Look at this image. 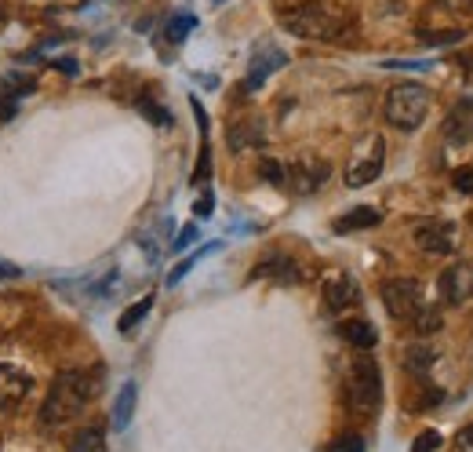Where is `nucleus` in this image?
Masks as SVG:
<instances>
[{
  "label": "nucleus",
  "mask_w": 473,
  "mask_h": 452,
  "mask_svg": "<svg viewBox=\"0 0 473 452\" xmlns=\"http://www.w3.org/2000/svg\"><path fill=\"white\" fill-rule=\"evenodd\" d=\"M383 164H386V139L383 135L361 139V146L353 150V157L346 164V186L350 190H361V186L375 183L383 175Z\"/></svg>",
  "instance_id": "39448f33"
},
{
  "label": "nucleus",
  "mask_w": 473,
  "mask_h": 452,
  "mask_svg": "<svg viewBox=\"0 0 473 452\" xmlns=\"http://www.w3.org/2000/svg\"><path fill=\"white\" fill-rule=\"evenodd\" d=\"M29 394V376L15 365H0V409L18 405Z\"/></svg>",
  "instance_id": "4468645a"
},
{
  "label": "nucleus",
  "mask_w": 473,
  "mask_h": 452,
  "mask_svg": "<svg viewBox=\"0 0 473 452\" xmlns=\"http://www.w3.org/2000/svg\"><path fill=\"white\" fill-rule=\"evenodd\" d=\"M430 113V91L426 84L419 80H405V84H394L390 95H386V121L397 128V131H419L423 121Z\"/></svg>",
  "instance_id": "20e7f679"
},
{
  "label": "nucleus",
  "mask_w": 473,
  "mask_h": 452,
  "mask_svg": "<svg viewBox=\"0 0 473 452\" xmlns=\"http://www.w3.org/2000/svg\"><path fill=\"white\" fill-rule=\"evenodd\" d=\"M412 325H415V332H419V336H430V332H437V329H441V314H437L434 307H423V310L412 318Z\"/></svg>",
  "instance_id": "b1692460"
},
{
  "label": "nucleus",
  "mask_w": 473,
  "mask_h": 452,
  "mask_svg": "<svg viewBox=\"0 0 473 452\" xmlns=\"http://www.w3.org/2000/svg\"><path fill=\"white\" fill-rule=\"evenodd\" d=\"M284 66H288V51L269 44V40H262L255 47V55H251V66H247V77H244V91H258L266 84V77L284 69Z\"/></svg>",
  "instance_id": "0eeeda50"
},
{
  "label": "nucleus",
  "mask_w": 473,
  "mask_h": 452,
  "mask_svg": "<svg viewBox=\"0 0 473 452\" xmlns=\"http://www.w3.org/2000/svg\"><path fill=\"white\" fill-rule=\"evenodd\" d=\"M339 332H342V340L353 343L357 351H372V347L379 343V332H375V325H372L368 318H346V321L339 325Z\"/></svg>",
  "instance_id": "2eb2a0df"
},
{
  "label": "nucleus",
  "mask_w": 473,
  "mask_h": 452,
  "mask_svg": "<svg viewBox=\"0 0 473 452\" xmlns=\"http://www.w3.org/2000/svg\"><path fill=\"white\" fill-rule=\"evenodd\" d=\"M197 29V15H190V11H179V15H172L168 18V26H164V37L172 40V44H183L190 33Z\"/></svg>",
  "instance_id": "6ab92c4d"
},
{
  "label": "nucleus",
  "mask_w": 473,
  "mask_h": 452,
  "mask_svg": "<svg viewBox=\"0 0 473 452\" xmlns=\"http://www.w3.org/2000/svg\"><path fill=\"white\" fill-rule=\"evenodd\" d=\"M456 442H459V452H473V424H467V427L459 431Z\"/></svg>",
  "instance_id": "2f4dec72"
},
{
  "label": "nucleus",
  "mask_w": 473,
  "mask_h": 452,
  "mask_svg": "<svg viewBox=\"0 0 473 452\" xmlns=\"http://www.w3.org/2000/svg\"><path fill=\"white\" fill-rule=\"evenodd\" d=\"M383 303L397 321H412L426 307V296H423V285L415 278H394L383 285Z\"/></svg>",
  "instance_id": "423d86ee"
},
{
  "label": "nucleus",
  "mask_w": 473,
  "mask_h": 452,
  "mask_svg": "<svg viewBox=\"0 0 473 452\" xmlns=\"http://www.w3.org/2000/svg\"><path fill=\"white\" fill-rule=\"evenodd\" d=\"M434 365H437V351H430V347H408V351H405V369H408L415 380H426Z\"/></svg>",
  "instance_id": "a211bd4d"
},
{
  "label": "nucleus",
  "mask_w": 473,
  "mask_h": 452,
  "mask_svg": "<svg viewBox=\"0 0 473 452\" xmlns=\"http://www.w3.org/2000/svg\"><path fill=\"white\" fill-rule=\"evenodd\" d=\"M324 179H328V164L321 157H299L284 164V186H291L295 194H317Z\"/></svg>",
  "instance_id": "6e6552de"
},
{
  "label": "nucleus",
  "mask_w": 473,
  "mask_h": 452,
  "mask_svg": "<svg viewBox=\"0 0 473 452\" xmlns=\"http://www.w3.org/2000/svg\"><path fill=\"white\" fill-rule=\"evenodd\" d=\"M383 223V212L375 208V205H357V208H350L346 215H339L335 223H331V230L335 234H357V230H372V226H379Z\"/></svg>",
  "instance_id": "ddd939ff"
},
{
  "label": "nucleus",
  "mask_w": 473,
  "mask_h": 452,
  "mask_svg": "<svg viewBox=\"0 0 473 452\" xmlns=\"http://www.w3.org/2000/svg\"><path fill=\"white\" fill-rule=\"evenodd\" d=\"M197 237H201V230L190 223V226H183L179 230V237L172 241V252H183V248H190V245H197Z\"/></svg>",
  "instance_id": "cd10ccee"
},
{
  "label": "nucleus",
  "mask_w": 473,
  "mask_h": 452,
  "mask_svg": "<svg viewBox=\"0 0 473 452\" xmlns=\"http://www.w3.org/2000/svg\"><path fill=\"white\" fill-rule=\"evenodd\" d=\"M212 208H215V201H212V194H201V201L194 205V212H197L201 219H208V215H212Z\"/></svg>",
  "instance_id": "7c9ffc66"
},
{
  "label": "nucleus",
  "mask_w": 473,
  "mask_h": 452,
  "mask_svg": "<svg viewBox=\"0 0 473 452\" xmlns=\"http://www.w3.org/2000/svg\"><path fill=\"white\" fill-rule=\"evenodd\" d=\"M452 183H456V190H459V194H470L473 197V168H456Z\"/></svg>",
  "instance_id": "c756f323"
},
{
  "label": "nucleus",
  "mask_w": 473,
  "mask_h": 452,
  "mask_svg": "<svg viewBox=\"0 0 473 452\" xmlns=\"http://www.w3.org/2000/svg\"><path fill=\"white\" fill-rule=\"evenodd\" d=\"M353 15L335 0H302L288 11H280V26L306 40H335L346 33Z\"/></svg>",
  "instance_id": "f257e3e1"
},
{
  "label": "nucleus",
  "mask_w": 473,
  "mask_h": 452,
  "mask_svg": "<svg viewBox=\"0 0 473 452\" xmlns=\"http://www.w3.org/2000/svg\"><path fill=\"white\" fill-rule=\"evenodd\" d=\"M69 452H106V438H102V431H80Z\"/></svg>",
  "instance_id": "5701e85b"
},
{
  "label": "nucleus",
  "mask_w": 473,
  "mask_h": 452,
  "mask_svg": "<svg viewBox=\"0 0 473 452\" xmlns=\"http://www.w3.org/2000/svg\"><path fill=\"white\" fill-rule=\"evenodd\" d=\"M445 139H448V146H463L473 139V99L456 102V110L445 121Z\"/></svg>",
  "instance_id": "f8f14e48"
},
{
  "label": "nucleus",
  "mask_w": 473,
  "mask_h": 452,
  "mask_svg": "<svg viewBox=\"0 0 473 452\" xmlns=\"http://www.w3.org/2000/svg\"><path fill=\"white\" fill-rule=\"evenodd\" d=\"M18 274H22V270H18L15 263H4V259H0V281H11V278H18Z\"/></svg>",
  "instance_id": "473e14b6"
},
{
  "label": "nucleus",
  "mask_w": 473,
  "mask_h": 452,
  "mask_svg": "<svg viewBox=\"0 0 473 452\" xmlns=\"http://www.w3.org/2000/svg\"><path fill=\"white\" fill-rule=\"evenodd\" d=\"M331 452H368V446H364L361 435H346V438H339V442L331 446Z\"/></svg>",
  "instance_id": "c85d7f7f"
},
{
  "label": "nucleus",
  "mask_w": 473,
  "mask_h": 452,
  "mask_svg": "<svg viewBox=\"0 0 473 452\" xmlns=\"http://www.w3.org/2000/svg\"><path fill=\"white\" fill-rule=\"evenodd\" d=\"M415 245L430 256H452L456 248V226L448 219H430L415 226Z\"/></svg>",
  "instance_id": "1a4fd4ad"
},
{
  "label": "nucleus",
  "mask_w": 473,
  "mask_h": 452,
  "mask_svg": "<svg viewBox=\"0 0 473 452\" xmlns=\"http://www.w3.org/2000/svg\"><path fill=\"white\" fill-rule=\"evenodd\" d=\"M255 278H273V281H280V285H295V281H299V267H295L288 256H269V259L255 270Z\"/></svg>",
  "instance_id": "f3484780"
},
{
  "label": "nucleus",
  "mask_w": 473,
  "mask_h": 452,
  "mask_svg": "<svg viewBox=\"0 0 473 452\" xmlns=\"http://www.w3.org/2000/svg\"><path fill=\"white\" fill-rule=\"evenodd\" d=\"M441 446H445L441 431H423V435L415 438V446H412V452H441Z\"/></svg>",
  "instance_id": "bb28decb"
},
{
  "label": "nucleus",
  "mask_w": 473,
  "mask_h": 452,
  "mask_svg": "<svg viewBox=\"0 0 473 452\" xmlns=\"http://www.w3.org/2000/svg\"><path fill=\"white\" fill-rule=\"evenodd\" d=\"M230 142H234V150H244L247 142L258 146V142H262V124H258L255 117H251L247 124H236L234 131H230Z\"/></svg>",
  "instance_id": "4be33fe9"
},
{
  "label": "nucleus",
  "mask_w": 473,
  "mask_h": 452,
  "mask_svg": "<svg viewBox=\"0 0 473 452\" xmlns=\"http://www.w3.org/2000/svg\"><path fill=\"white\" fill-rule=\"evenodd\" d=\"M212 4H223V0H212Z\"/></svg>",
  "instance_id": "72a5a7b5"
},
{
  "label": "nucleus",
  "mask_w": 473,
  "mask_h": 452,
  "mask_svg": "<svg viewBox=\"0 0 473 452\" xmlns=\"http://www.w3.org/2000/svg\"><path fill=\"white\" fill-rule=\"evenodd\" d=\"M219 248H223V245H205V248H197L194 256H186V259H183V263H179V267L168 274V289H175V285H179V281H183V278H186V274H190V270H194V267H197L205 256H212V252H219Z\"/></svg>",
  "instance_id": "412c9836"
},
{
  "label": "nucleus",
  "mask_w": 473,
  "mask_h": 452,
  "mask_svg": "<svg viewBox=\"0 0 473 452\" xmlns=\"http://www.w3.org/2000/svg\"><path fill=\"white\" fill-rule=\"evenodd\" d=\"M135 402H139V387L135 384H124L121 387V394H117V402H113V431H128V424H131V416H135Z\"/></svg>",
  "instance_id": "dca6fc26"
},
{
  "label": "nucleus",
  "mask_w": 473,
  "mask_h": 452,
  "mask_svg": "<svg viewBox=\"0 0 473 452\" xmlns=\"http://www.w3.org/2000/svg\"><path fill=\"white\" fill-rule=\"evenodd\" d=\"M139 110H142V113H146L153 124H161V128H168V124H172V113H168L164 106H157L150 95H142V99H139Z\"/></svg>",
  "instance_id": "393cba45"
},
{
  "label": "nucleus",
  "mask_w": 473,
  "mask_h": 452,
  "mask_svg": "<svg viewBox=\"0 0 473 452\" xmlns=\"http://www.w3.org/2000/svg\"><path fill=\"white\" fill-rule=\"evenodd\" d=\"M324 303H328V310H335V314H346V310L361 307V289H357V281H353L350 274L328 278V281H324Z\"/></svg>",
  "instance_id": "9b49d317"
},
{
  "label": "nucleus",
  "mask_w": 473,
  "mask_h": 452,
  "mask_svg": "<svg viewBox=\"0 0 473 452\" xmlns=\"http://www.w3.org/2000/svg\"><path fill=\"white\" fill-rule=\"evenodd\" d=\"M91 394H95V380H91L88 373H58L55 384H51V394H47V402H44L40 420H44L47 427H58V424L80 416L84 405L91 402Z\"/></svg>",
  "instance_id": "f03ea898"
},
{
  "label": "nucleus",
  "mask_w": 473,
  "mask_h": 452,
  "mask_svg": "<svg viewBox=\"0 0 473 452\" xmlns=\"http://www.w3.org/2000/svg\"><path fill=\"white\" fill-rule=\"evenodd\" d=\"M150 310H153V296H142L139 303H131V307H128V310L121 314V321H117V329H121V332L128 336L131 329H139V325H142V318H146Z\"/></svg>",
  "instance_id": "aec40b11"
},
{
  "label": "nucleus",
  "mask_w": 473,
  "mask_h": 452,
  "mask_svg": "<svg viewBox=\"0 0 473 452\" xmlns=\"http://www.w3.org/2000/svg\"><path fill=\"white\" fill-rule=\"evenodd\" d=\"M258 172H262V179H266V183H273V186H284V164H280V161H273V157H262V161H258Z\"/></svg>",
  "instance_id": "a878e982"
},
{
  "label": "nucleus",
  "mask_w": 473,
  "mask_h": 452,
  "mask_svg": "<svg viewBox=\"0 0 473 452\" xmlns=\"http://www.w3.org/2000/svg\"><path fill=\"white\" fill-rule=\"evenodd\" d=\"M441 296L452 307H463L467 300H473V263H452L441 274Z\"/></svg>",
  "instance_id": "9d476101"
},
{
  "label": "nucleus",
  "mask_w": 473,
  "mask_h": 452,
  "mask_svg": "<svg viewBox=\"0 0 473 452\" xmlns=\"http://www.w3.org/2000/svg\"><path fill=\"white\" fill-rule=\"evenodd\" d=\"M342 394H346V405L361 416L375 413L379 402H383V373H379V362L361 351L350 365H346V380H342Z\"/></svg>",
  "instance_id": "7ed1b4c3"
}]
</instances>
